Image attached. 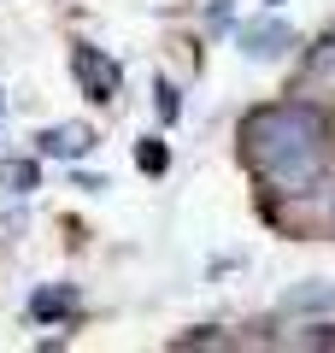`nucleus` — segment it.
Returning a JSON list of instances; mask_svg holds the SVG:
<instances>
[{
	"mask_svg": "<svg viewBox=\"0 0 335 353\" xmlns=\"http://www.w3.org/2000/svg\"><path fill=\"white\" fill-rule=\"evenodd\" d=\"M241 148H247V165L276 194H306L329 171V118L318 112V101L259 106L241 124Z\"/></svg>",
	"mask_w": 335,
	"mask_h": 353,
	"instance_id": "nucleus-1",
	"label": "nucleus"
},
{
	"mask_svg": "<svg viewBox=\"0 0 335 353\" xmlns=\"http://www.w3.org/2000/svg\"><path fill=\"white\" fill-rule=\"evenodd\" d=\"M71 77H77V88H83L94 106H112V101H118V88H124L118 59L100 53V48H88V41H77V48H71Z\"/></svg>",
	"mask_w": 335,
	"mask_h": 353,
	"instance_id": "nucleus-2",
	"label": "nucleus"
},
{
	"mask_svg": "<svg viewBox=\"0 0 335 353\" xmlns=\"http://www.w3.org/2000/svg\"><path fill=\"white\" fill-rule=\"evenodd\" d=\"M294 48V30L283 18H259V24H241V53L247 59H283Z\"/></svg>",
	"mask_w": 335,
	"mask_h": 353,
	"instance_id": "nucleus-3",
	"label": "nucleus"
},
{
	"mask_svg": "<svg viewBox=\"0 0 335 353\" xmlns=\"http://www.w3.org/2000/svg\"><path fill=\"white\" fill-rule=\"evenodd\" d=\"M294 94H300V101H335V36L323 41V48H312Z\"/></svg>",
	"mask_w": 335,
	"mask_h": 353,
	"instance_id": "nucleus-4",
	"label": "nucleus"
},
{
	"mask_svg": "<svg viewBox=\"0 0 335 353\" xmlns=\"http://www.w3.org/2000/svg\"><path fill=\"white\" fill-rule=\"evenodd\" d=\"M88 148H94V130H88V124H53V130H41V153H48V159H83Z\"/></svg>",
	"mask_w": 335,
	"mask_h": 353,
	"instance_id": "nucleus-5",
	"label": "nucleus"
},
{
	"mask_svg": "<svg viewBox=\"0 0 335 353\" xmlns=\"http://www.w3.org/2000/svg\"><path fill=\"white\" fill-rule=\"evenodd\" d=\"M71 306H77V289H71V283H48V289L30 294V318H36V324H53V318H65Z\"/></svg>",
	"mask_w": 335,
	"mask_h": 353,
	"instance_id": "nucleus-6",
	"label": "nucleus"
},
{
	"mask_svg": "<svg viewBox=\"0 0 335 353\" xmlns=\"http://www.w3.org/2000/svg\"><path fill=\"white\" fill-rule=\"evenodd\" d=\"M136 165H141V176H165V171H171V148H165L159 136L136 141Z\"/></svg>",
	"mask_w": 335,
	"mask_h": 353,
	"instance_id": "nucleus-7",
	"label": "nucleus"
},
{
	"mask_svg": "<svg viewBox=\"0 0 335 353\" xmlns=\"http://www.w3.org/2000/svg\"><path fill=\"white\" fill-rule=\"evenodd\" d=\"M36 159H6V165H0V189H12V194H30V189H36Z\"/></svg>",
	"mask_w": 335,
	"mask_h": 353,
	"instance_id": "nucleus-8",
	"label": "nucleus"
},
{
	"mask_svg": "<svg viewBox=\"0 0 335 353\" xmlns=\"http://www.w3.org/2000/svg\"><path fill=\"white\" fill-rule=\"evenodd\" d=\"M283 306H288V312H323V306H335V289H329V283H312V289H294Z\"/></svg>",
	"mask_w": 335,
	"mask_h": 353,
	"instance_id": "nucleus-9",
	"label": "nucleus"
},
{
	"mask_svg": "<svg viewBox=\"0 0 335 353\" xmlns=\"http://www.w3.org/2000/svg\"><path fill=\"white\" fill-rule=\"evenodd\" d=\"M153 112H159V124H176L183 101H176V88H171V83H153Z\"/></svg>",
	"mask_w": 335,
	"mask_h": 353,
	"instance_id": "nucleus-10",
	"label": "nucleus"
}]
</instances>
